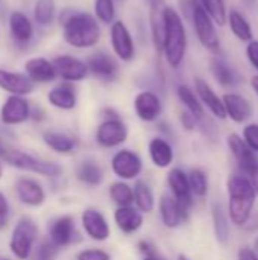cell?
I'll return each instance as SVG.
<instances>
[{
    "label": "cell",
    "instance_id": "obj_39",
    "mask_svg": "<svg viewBox=\"0 0 258 260\" xmlns=\"http://www.w3.org/2000/svg\"><path fill=\"white\" fill-rule=\"evenodd\" d=\"M198 2L217 26H225L227 8H225L224 0H198Z\"/></svg>",
    "mask_w": 258,
    "mask_h": 260
},
{
    "label": "cell",
    "instance_id": "obj_46",
    "mask_svg": "<svg viewBox=\"0 0 258 260\" xmlns=\"http://www.w3.org/2000/svg\"><path fill=\"white\" fill-rule=\"evenodd\" d=\"M181 123L187 131H193L196 123H198V119L195 116H192L189 111H182L181 113Z\"/></svg>",
    "mask_w": 258,
    "mask_h": 260
},
{
    "label": "cell",
    "instance_id": "obj_48",
    "mask_svg": "<svg viewBox=\"0 0 258 260\" xmlns=\"http://www.w3.org/2000/svg\"><path fill=\"white\" fill-rule=\"evenodd\" d=\"M251 85H252L254 91L258 94V75H255V76H252V78H251Z\"/></svg>",
    "mask_w": 258,
    "mask_h": 260
},
{
    "label": "cell",
    "instance_id": "obj_38",
    "mask_svg": "<svg viewBox=\"0 0 258 260\" xmlns=\"http://www.w3.org/2000/svg\"><path fill=\"white\" fill-rule=\"evenodd\" d=\"M116 2L114 0H94L93 2V15L102 24H111L116 21Z\"/></svg>",
    "mask_w": 258,
    "mask_h": 260
},
{
    "label": "cell",
    "instance_id": "obj_19",
    "mask_svg": "<svg viewBox=\"0 0 258 260\" xmlns=\"http://www.w3.org/2000/svg\"><path fill=\"white\" fill-rule=\"evenodd\" d=\"M76 236H78V232H76L75 219L68 215H64L55 219L49 227V241L56 248L68 247L70 244L75 242Z\"/></svg>",
    "mask_w": 258,
    "mask_h": 260
},
{
    "label": "cell",
    "instance_id": "obj_7",
    "mask_svg": "<svg viewBox=\"0 0 258 260\" xmlns=\"http://www.w3.org/2000/svg\"><path fill=\"white\" fill-rule=\"evenodd\" d=\"M109 44L113 49V55L117 58V61L122 62H131L134 61L137 55L135 43L132 38V34L126 23L122 20H116L109 24Z\"/></svg>",
    "mask_w": 258,
    "mask_h": 260
},
{
    "label": "cell",
    "instance_id": "obj_1",
    "mask_svg": "<svg viewBox=\"0 0 258 260\" xmlns=\"http://www.w3.org/2000/svg\"><path fill=\"white\" fill-rule=\"evenodd\" d=\"M64 41L78 50L93 49L102 38V29L93 14L85 11H68L59 18Z\"/></svg>",
    "mask_w": 258,
    "mask_h": 260
},
{
    "label": "cell",
    "instance_id": "obj_28",
    "mask_svg": "<svg viewBox=\"0 0 258 260\" xmlns=\"http://www.w3.org/2000/svg\"><path fill=\"white\" fill-rule=\"evenodd\" d=\"M43 142L47 148H50L56 154H70L76 148V139L75 136L64 133V131H44L43 133Z\"/></svg>",
    "mask_w": 258,
    "mask_h": 260
},
{
    "label": "cell",
    "instance_id": "obj_8",
    "mask_svg": "<svg viewBox=\"0 0 258 260\" xmlns=\"http://www.w3.org/2000/svg\"><path fill=\"white\" fill-rule=\"evenodd\" d=\"M96 143L102 148L111 149L123 145L128 139V126L120 117L103 119L94 134Z\"/></svg>",
    "mask_w": 258,
    "mask_h": 260
},
{
    "label": "cell",
    "instance_id": "obj_45",
    "mask_svg": "<svg viewBox=\"0 0 258 260\" xmlns=\"http://www.w3.org/2000/svg\"><path fill=\"white\" fill-rule=\"evenodd\" d=\"M246 56L249 59V62L255 67L258 70V41L251 40L248 43V47H246Z\"/></svg>",
    "mask_w": 258,
    "mask_h": 260
},
{
    "label": "cell",
    "instance_id": "obj_10",
    "mask_svg": "<svg viewBox=\"0 0 258 260\" xmlns=\"http://www.w3.org/2000/svg\"><path fill=\"white\" fill-rule=\"evenodd\" d=\"M52 62L56 70V76L61 78L62 82H81L90 75L87 61L73 55H58L52 59Z\"/></svg>",
    "mask_w": 258,
    "mask_h": 260
},
{
    "label": "cell",
    "instance_id": "obj_20",
    "mask_svg": "<svg viewBox=\"0 0 258 260\" xmlns=\"http://www.w3.org/2000/svg\"><path fill=\"white\" fill-rule=\"evenodd\" d=\"M24 75L33 84H49L58 78L52 59H47L46 56L29 58L24 62Z\"/></svg>",
    "mask_w": 258,
    "mask_h": 260
},
{
    "label": "cell",
    "instance_id": "obj_36",
    "mask_svg": "<svg viewBox=\"0 0 258 260\" xmlns=\"http://www.w3.org/2000/svg\"><path fill=\"white\" fill-rule=\"evenodd\" d=\"M211 216H213V229H214L216 239L220 244H225L230 238V227H228V219H227L225 210L219 203L213 204Z\"/></svg>",
    "mask_w": 258,
    "mask_h": 260
},
{
    "label": "cell",
    "instance_id": "obj_13",
    "mask_svg": "<svg viewBox=\"0 0 258 260\" xmlns=\"http://www.w3.org/2000/svg\"><path fill=\"white\" fill-rule=\"evenodd\" d=\"M8 30L11 40L20 46L26 47L35 37V26L33 21L21 11H11L8 15Z\"/></svg>",
    "mask_w": 258,
    "mask_h": 260
},
{
    "label": "cell",
    "instance_id": "obj_54",
    "mask_svg": "<svg viewBox=\"0 0 258 260\" xmlns=\"http://www.w3.org/2000/svg\"><path fill=\"white\" fill-rule=\"evenodd\" d=\"M2 177H3V169H2V165H0V180H2Z\"/></svg>",
    "mask_w": 258,
    "mask_h": 260
},
{
    "label": "cell",
    "instance_id": "obj_4",
    "mask_svg": "<svg viewBox=\"0 0 258 260\" xmlns=\"http://www.w3.org/2000/svg\"><path fill=\"white\" fill-rule=\"evenodd\" d=\"M2 160L12 168H17V169L26 171V172H32V174H38L43 177H58L62 172V169L58 163L36 158V157H33L27 152L18 151V149H8V152L3 155Z\"/></svg>",
    "mask_w": 258,
    "mask_h": 260
},
{
    "label": "cell",
    "instance_id": "obj_14",
    "mask_svg": "<svg viewBox=\"0 0 258 260\" xmlns=\"http://www.w3.org/2000/svg\"><path fill=\"white\" fill-rule=\"evenodd\" d=\"M87 66H88V73H91L93 76L105 82L114 81L119 75L117 58L105 50H99L93 53L87 59Z\"/></svg>",
    "mask_w": 258,
    "mask_h": 260
},
{
    "label": "cell",
    "instance_id": "obj_42",
    "mask_svg": "<svg viewBox=\"0 0 258 260\" xmlns=\"http://www.w3.org/2000/svg\"><path fill=\"white\" fill-rule=\"evenodd\" d=\"M243 140L245 143L254 151L258 152V125L257 123H249L243 129Z\"/></svg>",
    "mask_w": 258,
    "mask_h": 260
},
{
    "label": "cell",
    "instance_id": "obj_21",
    "mask_svg": "<svg viewBox=\"0 0 258 260\" xmlns=\"http://www.w3.org/2000/svg\"><path fill=\"white\" fill-rule=\"evenodd\" d=\"M47 102L61 111H71L78 105V93L75 84L61 82L47 91Z\"/></svg>",
    "mask_w": 258,
    "mask_h": 260
},
{
    "label": "cell",
    "instance_id": "obj_55",
    "mask_svg": "<svg viewBox=\"0 0 258 260\" xmlns=\"http://www.w3.org/2000/svg\"><path fill=\"white\" fill-rule=\"evenodd\" d=\"M0 260H9V259H0Z\"/></svg>",
    "mask_w": 258,
    "mask_h": 260
},
{
    "label": "cell",
    "instance_id": "obj_24",
    "mask_svg": "<svg viewBox=\"0 0 258 260\" xmlns=\"http://www.w3.org/2000/svg\"><path fill=\"white\" fill-rule=\"evenodd\" d=\"M195 90H196V96L199 98L201 104L205 105L211 114L217 119H225L227 113H225V107L222 102V98H219L216 94V91L210 87V84L201 78L195 79Z\"/></svg>",
    "mask_w": 258,
    "mask_h": 260
},
{
    "label": "cell",
    "instance_id": "obj_35",
    "mask_svg": "<svg viewBox=\"0 0 258 260\" xmlns=\"http://www.w3.org/2000/svg\"><path fill=\"white\" fill-rule=\"evenodd\" d=\"M109 198L113 200L114 204H117V207H128L134 204V192H132V186H129L125 181H116L109 186L108 189Z\"/></svg>",
    "mask_w": 258,
    "mask_h": 260
},
{
    "label": "cell",
    "instance_id": "obj_2",
    "mask_svg": "<svg viewBox=\"0 0 258 260\" xmlns=\"http://www.w3.org/2000/svg\"><path fill=\"white\" fill-rule=\"evenodd\" d=\"M228 215L233 224L245 225L252 213L257 190L254 183L246 175H231L228 178Z\"/></svg>",
    "mask_w": 258,
    "mask_h": 260
},
{
    "label": "cell",
    "instance_id": "obj_40",
    "mask_svg": "<svg viewBox=\"0 0 258 260\" xmlns=\"http://www.w3.org/2000/svg\"><path fill=\"white\" fill-rule=\"evenodd\" d=\"M187 177H189V184H190V190L193 195L202 198L208 193V178L204 171L193 169V171H190V174Z\"/></svg>",
    "mask_w": 258,
    "mask_h": 260
},
{
    "label": "cell",
    "instance_id": "obj_50",
    "mask_svg": "<svg viewBox=\"0 0 258 260\" xmlns=\"http://www.w3.org/2000/svg\"><path fill=\"white\" fill-rule=\"evenodd\" d=\"M254 251H255V254L258 256V238L255 239V242H254Z\"/></svg>",
    "mask_w": 258,
    "mask_h": 260
},
{
    "label": "cell",
    "instance_id": "obj_37",
    "mask_svg": "<svg viewBox=\"0 0 258 260\" xmlns=\"http://www.w3.org/2000/svg\"><path fill=\"white\" fill-rule=\"evenodd\" d=\"M210 72L213 75V78L224 87H230L234 85L236 82V76L233 73V70L230 69V66L220 59V58H213L210 61Z\"/></svg>",
    "mask_w": 258,
    "mask_h": 260
},
{
    "label": "cell",
    "instance_id": "obj_12",
    "mask_svg": "<svg viewBox=\"0 0 258 260\" xmlns=\"http://www.w3.org/2000/svg\"><path fill=\"white\" fill-rule=\"evenodd\" d=\"M32 116V108L26 96H8L0 107V120L5 125L15 126L27 122Z\"/></svg>",
    "mask_w": 258,
    "mask_h": 260
},
{
    "label": "cell",
    "instance_id": "obj_43",
    "mask_svg": "<svg viewBox=\"0 0 258 260\" xmlns=\"http://www.w3.org/2000/svg\"><path fill=\"white\" fill-rule=\"evenodd\" d=\"M76 260H111V256L99 248H90V250H82L78 253Z\"/></svg>",
    "mask_w": 258,
    "mask_h": 260
},
{
    "label": "cell",
    "instance_id": "obj_51",
    "mask_svg": "<svg viewBox=\"0 0 258 260\" xmlns=\"http://www.w3.org/2000/svg\"><path fill=\"white\" fill-rule=\"evenodd\" d=\"M252 183H254V186H255V190H257V193H258V178H255Z\"/></svg>",
    "mask_w": 258,
    "mask_h": 260
},
{
    "label": "cell",
    "instance_id": "obj_44",
    "mask_svg": "<svg viewBox=\"0 0 258 260\" xmlns=\"http://www.w3.org/2000/svg\"><path fill=\"white\" fill-rule=\"evenodd\" d=\"M11 218V207H9V201L5 197V193L0 190V230L5 229L9 222Z\"/></svg>",
    "mask_w": 258,
    "mask_h": 260
},
{
    "label": "cell",
    "instance_id": "obj_5",
    "mask_svg": "<svg viewBox=\"0 0 258 260\" xmlns=\"http://www.w3.org/2000/svg\"><path fill=\"white\" fill-rule=\"evenodd\" d=\"M36 241H38V227L30 218L26 216L15 224L9 239V250L17 259L27 260L35 248Z\"/></svg>",
    "mask_w": 258,
    "mask_h": 260
},
{
    "label": "cell",
    "instance_id": "obj_53",
    "mask_svg": "<svg viewBox=\"0 0 258 260\" xmlns=\"http://www.w3.org/2000/svg\"><path fill=\"white\" fill-rule=\"evenodd\" d=\"M143 260H163V259H158V257H144Z\"/></svg>",
    "mask_w": 258,
    "mask_h": 260
},
{
    "label": "cell",
    "instance_id": "obj_29",
    "mask_svg": "<svg viewBox=\"0 0 258 260\" xmlns=\"http://www.w3.org/2000/svg\"><path fill=\"white\" fill-rule=\"evenodd\" d=\"M164 8L166 5L163 0H152L151 3V34L152 41L157 50H161L163 47V37H164Z\"/></svg>",
    "mask_w": 258,
    "mask_h": 260
},
{
    "label": "cell",
    "instance_id": "obj_11",
    "mask_svg": "<svg viewBox=\"0 0 258 260\" xmlns=\"http://www.w3.org/2000/svg\"><path fill=\"white\" fill-rule=\"evenodd\" d=\"M111 171L123 181L135 180L143 171V160L131 149H120L111 158Z\"/></svg>",
    "mask_w": 258,
    "mask_h": 260
},
{
    "label": "cell",
    "instance_id": "obj_15",
    "mask_svg": "<svg viewBox=\"0 0 258 260\" xmlns=\"http://www.w3.org/2000/svg\"><path fill=\"white\" fill-rule=\"evenodd\" d=\"M81 224L87 236L96 242H103L111 235V229H109L106 218L97 209H93V207L85 209L81 216Z\"/></svg>",
    "mask_w": 258,
    "mask_h": 260
},
{
    "label": "cell",
    "instance_id": "obj_22",
    "mask_svg": "<svg viewBox=\"0 0 258 260\" xmlns=\"http://www.w3.org/2000/svg\"><path fill=\"white\" fill-rule=\"evenodd\" d=\"M167 184L170 187L173 198L182 206L184 210L189 212V209L192 206V190H190L187 174L179 168H173L167 174Z\"/></svg>",
    "mask_w": 258,
    "mask_h": 260
},
{
    "label": "cell",
    "instance_id": "obj_34",
    "mask_svg": "<svg viewBox=\"0 0 258 260\" xmlns=\"http://www.w3.org/2000/svg\"><path fill=\"white\" fill-rule=\"evenodd\" d=\"M227 18H228L230 27H231L233 34L236 35V38H239L240 41H248V43L252 40V27L243 14L233 9V11H230Z\"/></svg>",
    "mask_w": 258,
    "mask_h": 260
},
{
    "label": "cell",
    "instance_id": "obj_52",
    "mask_svg": "<svg viewBox=\"0 0 258 260\" xmlns=\"http://www.w3.org/2000/svg\"><path fill=\"white\" fill-rule=\"evenodd\" d=\"M178 260H190V259H189V257H186L184 254H181V256L178 257Z\"/></svg>",
    "mask_w": 258,
    "mask_h": 260
},
{
    "label": "cell",
    "instance_id": "obj_23",
    "mask_svg": "<svg viewBox=\"0 0 258 260\" xmlns=\"http://www.w3.org/2000/svg\"><path fill=\"white\" fill-rule=\"evenodd\" d=\"M187 210L170 195H163L160 200V218L164 227L176 229L181 225L182 221L187 219Z\"/></svg>",
    "mask_w": 258,
    "mask_h": 260
},
{
    "label": "cell",
    "instance_id": "obj_31",
    "mask_svg": "<svg viewBox=\"0 0 258 260\" xmlns=\"http://www.w3.org/2000/svg\"><path fill=\"white\" fill-rule=\"evenodd\" d=\"M76 177L87 186H99L103 181V171L94 160H84L76 169Z\"/></svg>",
    "mask_w": 258,
    "mask_h": 260
},
{
    "label": "cell",
    "instance_id": "obj_41",
    "mask_svg": "<svg viewBox=\"0 0 258 260\" xmlns=\"http://www.w3.org/2000/svg\"><path fill=\"white\" fill-rule=\"evenodd\" d=\"M58 250L50 241H43L36 248H35V254L33 259L35 260H55Z\"/></svg>",
    "mask_w": 258,
    "mask_h": 260
},
{
    "label": "cell",
    "instance_id": "obj_17",
    "mask_svg": "<svg viewBox=\"0 0 258 260\" xmlns=\"http://www.w3.org/2000/svg\"><path fill=\"white\" fill-rule=\"evenodd\" d=\"M15 195L27 207H40L46 201L44 187L33 178L21 177L15 181Z\"/></svg>",
    "mask_w": 258,
    "mask_h": 260
},
{
    "label": "cell",
    "instance_id": "obj_25",
    "mask_svg": "<svg viewBox=\"0 0 258 260\" xmlns=\"http://www.w3.org/2000/svg\"><path fill=\"white\" fill-rule=\"evenodd\" d=\"M227 116L236 123H243L252 116V107L246 98L237 93H227L222 98Z\"/></svg>",
    "mask_w": 258,
    "mask_h": 260
},
{
    "label": "cell",
    "instance_id": "obj_9",
    "mask_svg": "<svg viewBox=\"0 0 258 260\" xmlns=\"http://www.w3.org/2000/svg\"><path fill=\"white\" fill-rule=\"evenodd\" d=\"M228 146L231 154L234 155L236 161L239 163L240 169L248 175L251 181L258 178V157L257 154L245 143V140L233 133L228 136Z\"/></svg>",
    "mask_w": 258,
    "mask_h": 260
},
{
    "label": "cell",
    "instance_id": "obj_16",
    "mask_svg": "<svg viewBox=\"0 0 258 260\" xmlns=\"http://www.w3.org/2000/svg\"><path fill=\"white\" fill-rule=\"evenodd\" d=\"M134 111L143 122H155L163 113L160 96L151 90H143L134 98Z\"/></svg>",
    "mask_w": 258,
    "mask_h": 260
},
{
    "label": "cell",
    "instance_id": "obj_47",
    "mask_svg": "<svg viewBox=\"0 0 258 260\" xmlns=\"http://www.w3.org/2000/svg\"><path fill=\"white\" fill-rule=\"evenodd\" d=\"M239 260H258V256L252 248L245 247L239 251Z\"/></svg>",
    "mask_w": 258,
    "mask_h": 260
},
{
    "label": "cell",
    "instance_id": "obj_49",
    "mask_svg": "<svg viewBox=\"0 0 258 260\" xmlns=\"http://www.w3.org/2000/svg\"><path fill=\"white\" fill-rule=\"evenodd\" d=\"M8 152V148H6V145L0 140V158H3V155Z\"/></svg>",
    "mask_w": 258,
    "mask_h": 260
},
{
    "label": "cell",
    "instance_id": "obj_18",
    "mask_svg": "<svg viewBox=\"0 0 258 260\" xmlns=\"http://www.w3.org/2000/svg\"><path fill=\"white\" fill-rule=\"evenodd\" d=\"M35 84L20 72L0 69V90L11 96H27L33 91Z\"/></svg>",
    "mask_w": 258,
    "mask_h": 260
},
{
    "label": "cell",
    "instance_id": "obj_26",
    "mask_svg": "<svg viewBox=\"0 0 258 260\" xmlns=\"http://www.w3.org/2000/svg\"><path fill=\"white\" fill-rule=\"evenodd\" d=\"M114 222L117 229L125 235L137 233L143 225V215L132 206L117 207L114 212Z\"/></svg>",
    "mask_w": 258,
    "mask_h": 260
},
{
    "label": "cell",
    "instance_id": "obj_27",
    "mask_svg": "<svg viewBox=\"0 0 258 260\" xmlns=\"http://www.w3.org/2000/svg\"><path fill=\"white\" fill-rule=\"evenodd\" d=\"M149 157L157 168L164 169L173 163L175 152H173L172 145L167 140L161 137H155L149 142Z\"/></svg>",
    "mask_w": 258,
    "mask_h": 260
},
{
    "label": "cell",
    "instance_id": "obj_30",
    "mask_svg": "<svg viewBox=\"0 0 258 260\" xmlns=\"http://www.w3.org/2000/svg\"><path fill=\"white\" fill-rule=\"evenodd\" d=\"M134 192V204L135 209L140 213H151L155 209V195L151 189V186L144 181H137L135 186H132Z\"/></svg>",
    "mask_w": 258,
    "mask_h": 260
},
{
    "label": "cell",
    "instance_id": "obj_3",
    "mask_svg": "<svg viewBox=\"0 0 258 260\" xmlns=\"http://www.w3.org/2000/svg\"><path fill=\"white\" fill-rule=\"evenodd\" d=\"M167 64L178 69L187 52V32L179 12L170 6L164 8V37L161 47Z\"/></svg>",
    "mask_w": 258,
    "mask_h": 260
},
{
    "label": "cell",
    "instance_id": "obj_32",
    "mask_svg": "<svg viewBox=\"0 0 258 260\" xmlns=\"http://www.w3.org/2000/svg\"><path fill=\"white\" fill-rule=\"evenodd\" d=\"M32 12L33 21L41 27H47L55 21L58 9L55 0H35Z\"/></svg>",
    "mask_w": 258,
    "mask_h": 260
},
{
    "label": "cell",
    "instance_id": "obj_33",
    "mask_svg": "<svg viewBox=\"0 0 258 260\" xmlns=\"http://www.w3.org/2000/svg\"><path fill=\"white\" fill-rule=\"evenodd\" d=\"M176 94L181 101V104L186 107V111H189L192 116H195L198 120L204 119V107L199 101V98L196 96V93L186 84L178 85L176 88Z\"/></svg>",
    "mask_w": 258,
    "mask_h": 260
},
{
    "label": "cell",
    "instance_id": "obj_6",
    "mask_svg": "<svg viewBox=\"0 0 258 260\" xmlns=\"http://www.w3.org/2000/svg\"><path fill=\"white\" fill-rule=\"evenodd\" d=\"M192 20L195 26L196 37L199 43L210 52L219 53L220 52V41L214 27V21L210 18V15L204 11V8L199 5V2H193L192 5Z\"/></svg>",
    "mask_w": 258,
    "mask_h": 260
}]
</instances>
